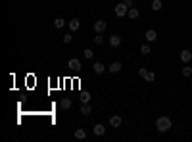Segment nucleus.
I'll use <instances>...</instances> for the list:
<instances>
[{"instance_id": "21", "label": "nucleus", "mask_w": 192, "mask_h": 142, "mask_svg": "<svg viewBox=\"0 0 192 142\" xmlns=\"http://www.w3.org/2000/svg\"><path fill=\"white\" fill-rule=\"evenodd\" d=\"M94 42H96V44H104V35H102V33H96Z\"/></svg>"}, {"instance_id": "1", "label": "nucleus", "mask_w": 192, "mask_h": 142, "mask_svg": "<svg viewBox=\"0 0 192 142\" xmlns=\"http://www.w3.org/2000/svg\"><path fill=\"white\" fill-rule=\"evenodd\" d=\"M171 127H173V123H171L169 117H158V121H156V129H158L159 133H167Z\"/></svg>"}, {"instance_id": "15", "label": "nucleus", "mask_w": 192, "mask_h": 142, "mask_svg": "<svg viewBox=\"0 0 192 142\" xmlns=\"http://www.w3.org/2000/svg\"><path fill=\"white\" fill-rule=\"evenodd\" d=\"M79 100H81V104H88V102H91V92H81Z\"/></svg>"}, {"instance_id": "16", "label": "nucleus", "mask_w": 192, "mask_h": 142, "mask_svg": "<svg viewBox=\"0 0 192 142\" xmlns=\"http://www.w3.org/2000/svg\"><path fill=\"white\" fill-rule=\"evenodd\" d=\"M121 64H119V61H113V64H110V67H108V69H110L111 73H117V71H121Z\"/></svg>"}, {"instance_id": "25", "label": "nucleus", "mask_w": 192, "mask_h": 142, "mask_svg": "<svg viewBox=\"0 0 192 142\" xmlns=\"http://www.w3.org/2000/svg\"><path fill=\"white\" fill-rule=\"evenodd\" d=\"M71 39H73V35H71V33L63 35V42H65V44H69V42H71Z\"/></svg>"}, {"instance_id": "6", "label": "nucleus", "mask_w": 192, "mask_h": 142, "mask_svg": "<svg viewBox=\"0 0 192 142\" xmlns=\"http://www.w3.org/2000/svg\"><path fill=\"white\" fill-rule=\"evenodd\" d=\"M121 123H123L121 115H111V117H110V125H111L113 129H117L119 125H121Z\"/></svg>"}, {"instance_id": "27", "label": "nucleus", "mask_w": 192, "mask_h": 142, "mask_svg": "<svg viewBox=\"0 0 192 142\" xmlns=\"http://www.w3.org/2000/svg\"><path fill=\"white\" fill-rule=\"evenodd\" d=\"M125 6H129V8H133V0H123Z\"/></svg>"}, {"instance_id": "19", "label": "nucleus", "mask_w": 192, "mask_h": 142, "mask_svg": "<svg viewBox=\"0 0 192 142\" xmlns=\"http://www.w3.org/2000/svg\"><path fill=\"white\" fill-rule=\"evenodd\" d=\"M144 81H146V83H154V81H156V73L148 71V73H146V77H144Z\"/></svg>"}, {"instance_id": "22", "label": "nucleus", "mask_w": 192, "mask_h": 142, "mask_svg": "<svg viewBox=\"0 0 192 142\" xmlns=\"http://www.w3.org/2000/svg\"><path fill=\"white\" fill-rule=\"evenodd\" d=\"M83 56H85L87 60H92V58H94V52L91 50V48H87V50H85V52H83Z\"/></svg>"}, {"instance_id": "23", "label": "nucleus", "mask_w": 192, "mask_h": 142, "mask_svg": "<svg viewBox=\"0 0 192 142\" xmlns=\"http://www.w3.org/2000/svg\"><path fill=\"white\" fill-rule=\"evenodd\" d=\"M140 52L144 54V56H148V54L152 52V50H150V46H148V44H142V46H140Z\"/></svg>"}, {"instance_id": "14", "label": "nucleus", "mask_w": 192, "mask_h": 142, "mask_svg": "<svg viewBox=\"0 0 192 142\" xmlns=\"http://www.w3.org/2000/svg\"><path fill=\"white\" fill-rule=\"evenodd\" d=\"M75 138L77 140H85L87 138V131L85 129H75Z\"/></svg>"}, {"instance_id": "2", "label": "nucleus", "mask_w": 192, "mask_h": 142, "mask_svg": "<svg viewBox=\"0 0 192 142\" xmlns=\"http://www.w3.org/2000/svg\"><path fill=\"white\" fill-rule=\"evenodd\" d=\"M113 12H115V16H117V17H125V16L129 14V6H125V4L121 2V4H117V6H115V10H113Z\"/></svg>"}, {"instance_id": "18", "label": "nucleus", "mask_w": 192, "mask_h": 142, "mask_svg": "<svg viewBox=\"0 0 192 142\" xmlns=\"http://www.w3.org/2000/svg\"><path fill=\"white\" fill-rule=\"evenodd\" d=\"M65 25V21L62 19V17H56V19H54V27H56V29H62Z\"/></svg>"}, {"instance_id": "12", "label": "nucleus", "mask_w": 192, "mask_h": 142, "mask_svg": "<svg viewBox=\"0 0 192 142\" xmlns=\"http://www.w3.org/2000/svg\"><path fill=\"white\" fill-rule=\"evenodd\" d=\"M139 16H140V10H139V8H135V6H133V8H129L127 17H131V19H136Z\"/></svg>"}, {"instance_id": "7", "label": "nucleus", "mask_w": 192, "mask_h": 142, "mask_svg": "<svg viewBox=\"0 0 192 142\" xmlns=\"http://www.w3.org/2000/svg\"><path fill=\"white\" fill-rule=\"evenodd\" d=\"M119 44H121V36H119V35H111L110 36V46L111 48H117Z\"/></svg>"}, {"instance_id": "11", "label": "nucleus", "mask_w": 192, "mask_h": 142, "mask_svg": "<svg viewBox=\"0 0 192 142\" xmlns=\"http://www.w3.org/2000/svg\"><path fill=\"white\" fill-rule=\"evenodd\" d=\"M92 69H94V73H96V75H102L106 67H104V64H102V61H96V64L92 65Z\"/></svg>"}, {"instance_id": "5", "label": "nucleus", "mask_w": 192, "mask_h": 142, "mask_svg": "<svg viewBox=\"0 0 192 142\" xmlns=\"http://www.w3.org/2000/svg\"><path fill=\"white\" fill-rule=\"evenodd\" d=\"M67 27L71 29V33H75V31L81 29V19H77V17H73L71 21H67Z\"/></svg>"}, {"instance_id": "8", "label": "nucleus", "mask_w": 192, "mask_h": 142, "mask_svg": "<svg viewBox=\"0 0 192 142\" xmlns=\"http://www.w3.org/2000/svg\"><path fill=\"white\" fill-rule=\"evenodd\" d=\"M190 60H192V52L190 50H181V61L183 64H188Z\"/></svg>"}, {"instance_id": "26", "label": "nucleus", "mask_w": 192, "mask_h": 142, "mask_svg": "<svg viewBox=\"0 0 192 142\" xmlns=\"http://www.w3.org/2000/svg\"><path fill=\"white\" fill-rule=\"evenodd\" d=\"M146 73H148V69H146V67H140V69H139V75L144 79V77H146Z\"/></svg>"}, {"instance_id": "24", "label": "nucleus", "mask_w": 192, "mask_h": 142, "mask_svg": "<svg viewBox=\"0 0 192 142\" xmlns=\"http://www.w3.org/2000/svg\"><path fill=\"white\" fill-rule=\"evenodd\" d=\"M183 75H184V77H190V75H192V67H188V65L183 67Z\"/></svg>"}, {"instance_id": "4", "label": "nucleus", "mask_w": 192, "mask_h": 142, "mask_svg": "<svg viewBox=\"0 0 192 142\" xmlns=\"http://www.w3.org/2000/svg\"><path fill=\"white\" fill-rule=\"evenodd\" d=\"M108 29V23L104 19H98V21H94V31L96 33H104V31Z\"/></svg>"}, {"instance_id": "17", "label": "nucleus", "mask_w": 192, "mask_h": 142, "mask_svg": "<svg viewBox=\"0 0 192 142\" xmlns=\"http://www.w3.org/2000/svg\"><path fill=\"white\" fill-rule=\"evenodd\" d=\"M60 106H62V109H69L71 108V98H63V100L60 102Z\"/></svg>"}, {"instance_id": "13", "label": "nucleus", "mask_w": 192, "mask_h": 142, "mask_svg": "<svg viewBox=\"0 0 192 142\" xmlns=\"http://www.w3.org/2000/svg\"><path fill=\"white\" fill-rule=\"evenodd\" d=\"M81 113H83V115H87V117L91 115V113H92V108H91V104H81Z\"/></svg>"}, {"instance_id": "20", "label": "nucleus", "mask_w": 192, "mask_h": 142, "mask_svg": "<svg viewBox=\"0 0 192 142\" xmlns=\"http://www.w3.org/2000/svg\"><path fill=\"white\" fill-rule=\"evenodd\" d=\"M152 10L154 12H159L161 10V0H154V2H152Z\"/></svg>"}, {"instance_id": "9", "label": "nucleus", "mask_w": 192, "mask_h": 142, "mask_svg": "<svg viewBox=\"0 0 192 142\" xmlns=\"http://www.w3.org/2000/svg\"><path fill=\"white\" fill-rule=\"evenodd\" d=\"M92 133L96 134V137H102V134L106 133V129H104V125H100V123H96V125L92 127Z\"/></svg>"}, {"instance_id": "3", "label": "nucleus", "mask_w": 192, "mask_h": 142, "mask_svg": "<svg viewBox=\"0 0 192 142\" xmlns=\"http://www.w3.org/2000/svg\"><path fill=\"white\" fill-rule=\"evenodd\" d=\"M67 67L71 71H81V61L77 60V58H71L69 61H67Z\"/></svg>"}, {"instance_id": "10", "label": "nucleus", "mask_w": 192, "mask_h": 142, "mask_svg": "<svg viewBox=\"0 0 192 142\" xmlns=\"http://www.w3.org/2000/svg\"><path fill=\"white\" fill-rule=\"evenodd\" d=\"M144 36H146V40H148V42H154L156 39H158V33H156L154 29H148V31H146V35H144Z\"/></svg>"}]
</instances>
